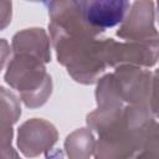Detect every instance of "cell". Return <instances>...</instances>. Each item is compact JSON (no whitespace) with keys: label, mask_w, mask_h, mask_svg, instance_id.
I'll use <instances>...</instances> for the list:
<instances>
[{"label":"cell","mask_w":159,"mask_h":159,"mask_svg":"<svg viewBox=\"0 0 159 159\" xmlns=\"http://www.w3.org/2000/svg\"><path fill=\"white\" fill-rule=\"evenodd\" d=\"M50 15V36L57 60L72 78L89 84L99 80L107 65L103 60V40L99 31L91 27L82 17L78 1H46Z\"/></svg>","instance_id":"obj_1"},{"label":"cell","mask_w":159,"mask_h":159,"mask_svg":"<svg viewBox=\"0 0 159 159\" xmlns=\"http://www.w3.org/2000/svg\"><path fill=\"white\" fill-rule=\"evenodd\" d=\"M154 120L148 106L97 108L87 116L88 129L98 135L94 159L134 158Z\"/></svg>","instance_id":"obj_2"},{"label":"cell","mask_w":159,"mask_h":159,"mask_svg":"<svg viewBox=\"0 0 159 159\" xmlns=\"http://www.w3.org/2000/svg\"><path fill=\"white\" fill-rule=\"evenodd\" d=\"M153 75L143 67L119 66L113 73L98 80L96 99L98 108L122 106H148L152 93Z\"/></svg>","instance_id":"obj_3"},{"label":"cell","mask_w":159,"mask_h":159,"mask_svg":"<svg viewBox=\"0 0 159 159\" xmlns=\"http://www.w3.org/2000/svg\"><path fill=\"white\" fill-rule=\"evenodd\" d=\"M5 81L20 92L22 102L30 108L42 106L52 91L45 62L26 53H15L5 72Z\"/></svg>","instance_id":"obj_4"},{"label":"cell","mask_w":159,"mask_h":159,"mask_svg":"<svg viewBox=\"0 0 159 159\" xmlns=\"http://www.w3.org/2000/svg\"><path fill=\"white\" fill-rule=\"evenodd\" d=\"M103 60L107 67L124 65L152 67L159 60V39L147 41L118 42L113 39L103 40Z\"/></svg>","instance_id":"obj_5"},{"label":"cell","mask_w":159,"mask_h":159,"mask_svg":"<svg viewBox=\"0 0 159 159\" xmlns=\"http://www.w3.org/2000/svg\"><path fill=\"white\" fill-rule=\"evenodd\" d=\"M155 2L134 1L117 30V36L125 41H147L159 39L154 25Z\"/></svg>","instance_id":"obj_6"},{"label":"cell","mask_w":159,"mask_h":159,"mask_svg":"<svg viewBox=\"0 0 159 159\" xmlns=\"http://www.w3.org/2000/svg\"><path fill=\"white\" fill-rule=\"evenodd\" d=\"M125 0H80L78 6L83 20L101 34L109 27L120 25L130 9Z\"/></svg>","instance_id":"obj_7"},{"label":"cell","mask_w":159,"mask_h":159,"mask_svg":"<svg viewBox=\"0 0 159 159\" xmlns=\"http://www.w3.org/2000/svg\"><path fill=\"white\" fill-rule=\"evenodd\" d=\"M57 130L47 120L30 119L21 124L17 132L19 149L30 158L47 153L57 142Z\"/></svg>","instance_id":"obj_8"},{"label":"cell","mask_w":159,"mask_h":159,"mask_svg":"<svg viewBox=\"0 0 159 159\" xmlns=\"http://www.w3.org/2000/svg\"><path fill=\"white\" fill-rule=\"evenodd\" d=\"M15 53H26L37 57L42 62H50V40L43 29L32 27L17 32L12 37Z\"/></svg>","instance_id":"obj_9"},{"label":"cell","mask_w":159,"mask_h":159,"mask_svg":"<svg viewBox=\"0 0 159 159\" xmlns=\"http://www.w3.org/2000/svg\"><path fill=\"white\" fill-rule=\"evenodd\" d=\"M96 140L88 128H81L71 133L65 142V149L70 159H89L94 154Z\"/></svg>","instance_id":"obj_10"},{"label":"cell","mask_w":159,"mask_h":159,"mask_svg":"<svg viewBox=\"0 0 159 159\" xmlns=\"http://www.w3.org/2000/svg\"><path fill=\"white\" fill-rule=\"evenodd\" d=\"M1 133L12 132L11 127L21 114L19 101L12 93H9L5 88H1Z\"/></svg>","instance_id":"obj_11"},{"label":"cell","mask_w":159,"mask_h":159,"mask_svg":"<svg viewBox=\"0 0 159 159\" xmlns=\"http://www.w3.org/2000/svg\"><path fill=\"white\" fill-rule=\"evenodd\" d=\"M139 153L147 159H159V123L157 120L150 125Z\"/></svg>","instance_id":"obj_12"},{"label":"cell","mask_w":159,"mask_h":159,"mask_svg":"<svg viewBox=\"0 0 159 159\" xmlns=\"http://www.w3.org/2000/svg\"><path fill=\"white\" fill-rule=\"evenodd\" d=\"M149 109L155 119H159V68L153 75L152 93L149 99Z\"/></svg>","instance_id":"obj_13"},{"label":"cell","mask_w":159,"mask_h":159,"mask_svg":"<svg viewBox=\"0 0 159 159\" xmlns=\"http://www.w3.org/2000/svg\"><path fill=\"white\" fill-rule=\"evenodd\" d=\"M2 159H20L17 153L11 148V142H1Z\"/></svg>","instance_id":"obj_14"},{"label":"cell","mask_w":159,"mask_h":159,"mask_svg":"<svg viewBox=\"0 0 159 159\" xmlns=\"http://www.w3.org/2000/svg\"><path fill=\"white\" fill-rule=\"evenodd\" d=\"M155 15L158 17V21H159V1L155 2Z\"/></svg>","instance_id":"obj_15"},{"label":"cell","mask_w":159,"mask_h":159,"mask_svg":"<svg viewBox=\"0 0 159 159\" xmlns=\"http://www.w3.org/2000/svg\"><path fill=\"white\" fill-rule=\"evenodd\" d=\"M132 159H147V158H144V157H143L140 153H138V154H137L134 158H132Z\"/></svg>","instance_id":"obj_16"}]
</instances>
